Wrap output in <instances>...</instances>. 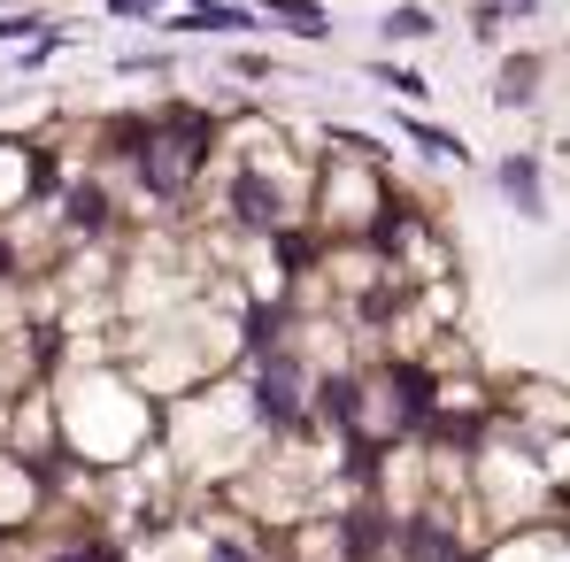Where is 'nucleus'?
Segmentation results:
<instances>
[{"mask_svg": "<svg viewBox=\"0 0 570 562\" xmlns=\"http://www.w3.org/2000/svg\"><path fill=\"white\" fill-rule=\"evenodd\" d=\"M501 193H509V200H517V208H524L532 224L548 216V200H540V170H532V155H509V162H501Z\"/></svg>", "mask_w": 570, "mask_h": 562, "instance_id": "20e7f679", "label": "nucleus"}, {"mask_svg": "<svg viewBox=\"0 0 570 562\" xmlns=\"http://www.w3.org/2000/svg\"><path fill=\"white\" fill-rule=\"evenodd\" d=\"M409 131H416V147H432L440 162H463V139H455V131H432V124H409Z\"/></svg>", "mask_w": 570, "mask_h": 562, "instance_id": "6e6552de", "label": "nucleus"}, {"mask_svg": "<svg viewBox=\"0 0 570 562\" xmlns=\"http://www.w3.org/2000/svg\"><path fill=\"white\" fill-rule=\"evenodd\" d=\"M509 8H532V0H509Z\"/></svg>", "mask_w": 570, "mask_h": 562, "instance_id": "9b49d317", "label": "nucleus"}, {"mask_svg": "<svg viewBox=\"0 0 570 562\" xmlns=\"http://www.w3.org/2000/svg\"><path fill=\"white\" fill-rule=\"evenodd\" d=\"M416 31H432V16H424V8H401V16L385 23V39H416Z\"/></svg>", "mask_w": 570, "mask_h": 562, "instance_id": "1a4fd4ad", "label": "nucleus"}, {"mask_svg": "<svg viewBox=\"0 0 570 562\" xmlns=\"http://www.w3.org/2000/svg\"><path fill=\"white\" fill-rule=\"evenodd\" d=\"M178 31H247V8H193L178 16Z\"/></svg>", "mask_w": 570, "mask_h": 562, "instance_id": "39448f33", "label": "nucleus"}, {"mask_svg": "<svg viewBox=\"0 0 570 562\" xmlns=\"http://www.w3.org/2000/svg\"><path fill=\"white\" fill-rule=\"evenodd\" d=\"M208 155V124H170V131H155L147 139V155H139V170H147V186L155 193H178L193 178V162Z\"/></svg>", "mask_w": 570, "mask_h": 562, "instance_id": "7ed1b4c3", "label": "nucleus"}, {"mask_svg": "<svg viewBox=\"0 0 570 562\" xmlns=\"http://www.w3.org/2000/svg\"><path fill=\"white\" fill-rule=\"evenodd\" d=\"M255 408H263V424H301L308 416V371L285 347L255 355Z\"/></svg>", "mask_w": 570, "mask_h": 562, "instance_id": "f03ea898", "label": "nucleus"}, {"mask_svg": "<svg viewBox=\"0 0 570 562\" xmlns=\"http://www.w3.org/2000/svg\"><path fill=\"white\" fill-rule=\"evenodd\" d=\"M324 224L332 231H379L385 224V193L371 162H332L324 170Z\"/></svg>", "mask_w": 570, "mask_h": 562, "instance_id": "f257e3e1", "label": "nucleus"}, {"mask_svg": "<svg viewBox=\"0 0 570 562\" xmlns=\"http://www.w3.org/2000/svg\"><path fill=\"white\" fill-rule=\"evenodd\" d=\"M108 8H116V16H147L155 0H108Z\"/></svg>", "mask_w": 570, "mask_h": 562, "instance_id": "9d476101", "label": "nucleus"}, {"mask_svg": "<svg viewBox=\"0 0 570 562\" xmlns=\"http://www.w3.org/2000/svg\"><path fill=\"white\" fill-rule=\"evenodd\" d=\"M263 8H271L278 23H293V31H308V39L324 31V8H316V0H263Z\"/></svg>", "mask_w": 570, "mask_h": 562, "instance_id": "423d86ee", "label": "nucleus"}, {"mask_svg": "<svg viewBox=\"0 0 570 562\" xmlns=\"http://www.w3.org/2000/svg\"><path fill=\"white\" fill-rule=\"evenodd\" d=\"M532 86H540V62H509V70H501V100H509V108H524Z\"/></svg>", "mask_w": 570, "mask_h": 562, "instance_id": "0eeeda50", "label": "nucleus"}]
</instances>
